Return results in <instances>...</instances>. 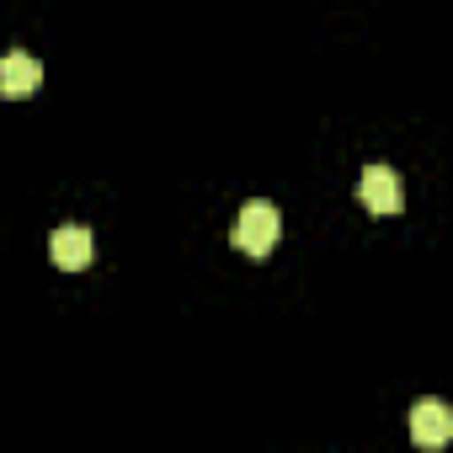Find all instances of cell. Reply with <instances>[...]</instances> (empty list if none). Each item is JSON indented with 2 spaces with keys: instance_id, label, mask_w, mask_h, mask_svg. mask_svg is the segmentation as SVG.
<instances>
[{
  "instance_id": "cell-1",
  "label": "cell",
  "mask_w": 453,
  "mask_h": 453,
  "mask_svg": "<svg viewBox=\"0 0 453 453\" xmlns=\"http://www.w3.org/2000/svg\"><path fill=\"white\" fill-rule=\"evenodd\" d=\"M230 241H235V251H246V257H267V251L283 241V213H278L273 203H246V208L235 213V224H230Z\"/></svg>"
},
{
  "instance_id": "cell-2",
  "label": "cell",
  "mask_w": 453,
  "mask_h": 453,
  "mask_svg": "<svg viewBox=\"0 0 453 453\" xmlns=\"http://www.w3.org/2000/svg\"><path fill=\"white\" fill-rule=\"evenodd\" d=\"M357 203L368 213H400L405 208V187H400V176L389 165H368L363 181H357Z\"/></svg>"
},
{
  "instance_id": "cell-3",
  "label": "cell",
  "mask_w": 453,
  "mask_h": 453,
  "mask_svg": "<svg viewBox=\"0 0 453 453\" xmlns=\"http://www.w3.org/2000/svg\"><path fill=\"white\" fill-rule=\"evenodd\" d=\"M411 437H416L421 448H442V442L453 437V411H448L442 400H416V405H411Z\"/></svg>"
},
{
  "instance_id": "cell-4",
  "label": "cell",
  "mask_w": 453,
  "mask_h": 453,
  "mask_svg": "<svg viewBox=\"0 0 453 453\" xmlns=\"http://www.w3.org/2000/svg\"><path fill=\"white\" fill-rule=\"evenodd\" d=\"M49 257L59 273H81L91 262V230L86 224H59V230L49 235Z\"/></svg>"
},
{
  "instance_id": "cell-5",
  "label": "cell",
  "mask_w": 453,
  "mask_h": 453,
  "mask_svg": "<svg viewBox=\"0 0 453 453\" xmlns=\"http://www.w3.org/2000/svg\"><path fill=\"white\" fill-rule=\"evenodd\" d=\"M43 86V65L33 59V54H6L0 59V96H12V102H22V96H33Z\"/></svg>"
}]
</instances>
